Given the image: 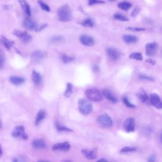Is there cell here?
<instances>
[{
    "label": "cell",
    "instance_id": "603a6c76",
    "mask_svg": "<svg viewBox=\"0 0 162 162\" xmlns=\"http://www.w3.org/2000/svg\"><path fill=\"white\" fill-rule=\"evenodd\" d=\"M25 79L23 78V77L16 76H11L10 77V82L16 86L22 85V84L25 82Z\"/></svg>",
    "mask_w": 162,
    "mask_h": 162
},
{
    "label": "cell",
    "instance_id": "9c48e42d",
    "mask_svg": "<svg viewBox=\"0 0 162 162\" xmlns=\"http://www.w3.org/2000/svg\"><path fill=\"white\" fill-rule=\"evenodd\" d=\"M124 127L125 131L127 132H132L135 131V121L134 118H128L127 119L124 124Z\"/></svg>",
    "mask_w": 162,
    "mask_h": 162
},
{
    "label": "cell",
    "instance_id": "c3c4849f",
    "mask_svg": "<svg viewBox=\"0 0 162 162\" xmlns=\"http://www.w3.org/2000/svg\"><path fill=\"white\" fill-rule=\"evenodd\" d=\"M108 1L110 2H113L115 1V0H108Z\"/></svg>",
    "mask_w": 162,
    "mask_h": 162
},
{
    "label": "cell",
    "instance_id": "d4e9b609",
    "mask_svg": "<svg viewBox=\"0 0 162 162\" xmlns=\"http://www.w3.org/2000/svg\"><path fill=\"white\" fill-rule=\"evenodd\" d=\"M132 3H131L130 2H126V1L120 2L118 4V7L120 9L124 10V11H128L132 7Z\"/></svg>",
    "mask_w": 162,
    "mask_h": 162
},
{
    "label": "cell",
    "instance_id": "e575fe53",
    "mask_svg": "<svg viewBox=\"0 0 162 162\" xmlns=\"http://www.w3.org/2000/svg\"><path fill=\"white\" fill-rule=\"evenodd\" d=\"M5 62V53L4 51L0 49V67H3Z\"/></svg>",
    "mask_w": 162,
    "mask_h": 162
},
{
    "label": "cell",
    "instance_id": "4316f807",
    "mask_svg": "<svg viewBox=\"0 0 162 162\" xmlns=\"http://www.w3.org/2000/svg\"><path fill=\"white\" fill-rule=\"evenodd\" d=\"M61 58H62V62L64 63H71V62H74L75 60V58L74 56H69V55H65V54L62 55V56H61Z\"/></svg>",
    "mask_w": 162,
    "mask_h": 162
},
{
    "label": "cell",
    "instance_id": "5b68a950",
    "mask_svg": "<svg viewBox=\"0 0 162 162\" xmlns=\"http://www.w3.org/2000/svg\"><path fill=\"white\" fill-rule=\"evenodd\" d=\"M13 138L26 140L28 139V135L25 132V128L23 125L16 126L11 132Z\"/></svg>",
    "mask_w": 162,
    "mask_h": 162
},
{
    "label": "cell",
    "instance_id": "f35d334b",
    "mask_svg": "<svg viewBox=\"0 0 162 162\" xmlns=\"http://www.w3.org/2000/svg\"><path fill=\"white\" fill-rule=\"evenodd\" d=\"M63 40V37L61 36H54L51 37V41L53 43L60 42Z\"/></svg>",
    "mask_w": 162,
    "mask_h": 162
},
{
    "label": "cell",
    "instance_id": "74e56055",
    "mask_svg": "<svg viewBox=\"0 0 162 162\" xmlns=\"http://www.w3.org/2000/svg\"><path fill=\"white\" fill-rule=\"evenodd\" d=\"M47 26H48L47 24H41V25H36L35 30L36 32H40V31L43 30V29H44Z\"/></svg>",
    "mask_w": 162,
    "mask_h": 162
},
{
    "label": "cell",
    "instance_id": "1f68e13d",
    "mask_svg": "<svg viewBox=\"0 0 162 162\" xmlns=\"http://www.w3.org/2000/svg\"><path fill=\"white\" fill-rule=\"evenodd\" d=\"M37 3L39 4V5H40V6L41 7V8L44 10V11H46L47 12H49L51 11V9L49 8V6L46 5V3H45L44 2H43L42 0H38L37 1Z\"/></svg>",
    "mask_w": 162,
    "mask_h": 162
},
{
    "label": "cell",
    "instance_id": "2e32d148",
    "mask_svg": "<svg viewBox=\"0 0 162 162\" xmlns=\"http://www.w3.org/2000/svg\"><path fill=\"white\" fill-rule=\"evenodd\" d=\"M0 44H3V46L8 50H10L14 44V42L8 40L7 38L3 36H0Z\"/></svg>",
    "mask_w": 162,
    "mask_h": 162
},
{
    "label": "cell",
    "instance_id": "9a60e30c",
    "mask_svg": "<svg viewBox=\"0 0 162 162\" xmlns=\"http://www.w3.org/2000/svg\"><path fill=\"white\" fill-rule=\"evenodd\" d=\"M102 94L104 96L107 100H108L109 101H110L112 103H115L118 101V99L116 98V96L112 93H111V91H110V90L107 89H103Z\"/></svg>",
    "mask_w": 162,
    "mask_h": 162
},
{
    "label": "cell",
    "instance_id": "4dcf8cb0",
    "mask_svg": "<svg viewBox=\"0 0 162 162\" xmlns=\"http://www.w3.org/2000/svg\"><path fill=\"white\" fill-rule=\"evenodd\" d=\"M113 18L115 19V20H117L121 22H127L129 21V18L123 15L120 14H115L113 15Z\"/></svg>",
    "mask_w": 162,
    "mask_h": 162
},
{
    "label": "cell",
    "instance_id": "44dd1931",
    "mask_svg": "<svg viewBox=\"0 0 162 162\" xmlns=\"http://www.w3.org/2000/svg\"><path fill=\"white\" fill-rule=\"evenodd\" d=\"M23 25H24V27H25L28 30H34V29L35 30L36 27L37 25L34 22H33L32 20H30V19H29L28 18H25V20L24 21Z\"/></svg>",
    "mask_w": 162,
    "mask_h": 162
},
{
    "label": "cell",
    "instance_id": "7a4b0ae2",
    "mask_svg": "<svg viewBox=\"0 0 162 162\" xmlns=\"http://www.w3.org/2000/svg\"><path fill=\"white\" fill-rule=\"evenodd\" d=\"M78 106L79 112L84 115H89L93 110L91 103L85 98H81L79 100Z\"/></svg>",
    "mask_w": 162,
    "mask_h": 162
},
{
    "label": "cell",
    "instance_id": "ffe728a7",
    "mask_svg": "<svg viewBox=\"0 0 162 162\" xmlns=\"http://www.w3.org/2000/svg\"><path fill=\"white\" fill-rule=\"evenodd\" d=\"M46 113L44 111V110H41L38 112L37 115H36V119L35 121V124L36 125H39L40 123L46 118Z\"/></svg>",
    "mask_w": 162,
    "mask_h": 162
},
{
    "label": "cell",
    "instance_id": "d6986e66",
    "mask_svg": "<svg viewBox=\"0 0 162 162\" xmlns=\"http://www.w3.org/2000/svg\"><path fill=\"white\" fill-rule=\"evenodd\" d=\"M32 81L36 86H39L41 83L42 77L40 73L37 72L36 71H33L32 73Z\"/></svg>",
    "mask_w": 162,
    "mask_h": 162
},
{
    "label": "cell",
    "instance_id": "5bb4252c",
    "mask_svg": "<svg viewBox=\"0 0 162 162\" xmlns=\"http://www.w3.org/2000/svg\"><path fill=\"white\" fill-rule=\"evenodd\" d=\"M136 96H138L139 100L145 104H148L149 103V96L143 88H141L138 91Z\"/></svg>",
    "mask_w": 162,
    "mask_h": 162
},
{
    "label": "cell",
    "instance_id": "8fae6325",
    "mask_svg": "<svg viewBox=\"0 0 162 162\" xmlns=\"http://www.w3.org/2000/svg\"><path fill=\"white\" fill-rule=\"evenodd\" d=\"M71 146L69 142L67 141H65L63 142H60L54 145L52 147V150L54 151H68L70 150Z\"/></svg>",
    "mask_w": 162,
    "mask_h": 162
},
{
    "label": "cell",
    "instance_id": "d590c367",
    "mask_svg": "<svg viewBox=\"0 0 162 162\" xmlns=\"http://www.w3.org/2000/svg\"><path fill=\"white\" fill-rule=\"evenodd\" d=\"M105 2L102 0H88V5L89 6H93L98 4H105Z\"/></svg>",
    "mask_w": 162,
    "mask_h": 162
},
{
    "label": "cell",
    "instance_id": "7bdbcfd3",
    "mask_svg": "<svg viewBox=\"0 0 162 162\" xmlns=\"http://www.w3.org/2000/svg\"><path fill=\"white\" fill-rule=\"evenodd\" d=\"M148 161L149 162H154V161H155V157L154 156L153 154L151 155V156H150V157H149Z\"/></svg>",
    "mask_w": 162,
    "mask_h": 162
},
{
    "label": "cell",
    "instance_id": "52a82bcc",
    "mask_svg": "<svg viewBox=\"0 0 162 162\" xmlns=\"http://www.w3.org/2000/svg\"><path fill=\"white\" fill-rule=\"evenodd\" d=\"M149 103L158 110H161L162 108V103L161 99L158 94L156 93H152L149 96Z\"/></svg>",
    "mask_w": 162,
    "mask_h": 162
},
{
    "label": "cell",
    "instance_id": "7dc6e473",
    "mask_svg": "<svg viewBox=\"0 0 162 162\" xmlns=\"http://www.w3.org/2000/svg\"><path fill=\"white\" fill-rule=\"evenodd\" d=\"M2 121H1V120H0V128H1V127H2Z\"/></svg>",
    "mask_w": 162,
    "mask_h": 162
},
{
    "label": "cell",
    "instance_id": "30bf717a",
    "mask_svg": "<svg viewBox=\"0 0 162 162\" xmlns=\"http://www.w3.org/2000/svg\"><path fill=\"white\" fill-rule=\"evenodd\" d=\"M79 41L83 45L86 46H93L95 44L94 40L92 37L85 34L81 35L79 37Z\"/></svg>",
    "mask_w": 162,
    "mask_h": 162
},
{
    "label": "cell",
    "instance_id": "8992f818",
    "mask_svg": "<svg viewBox=\"0 0 162 162\" xmlns=\"http://www.w3.org/2000/svg\"><path fill=\"white\" fill-rule=\"evenodd\" d=\"M13 34L18 37V38H20L22 41L24 43H28L32 40V36L27 32L25 31H21L20 30H14V32H13Z\"/></svg>",
    "mask_w": 162,
    "mask_h": 162
},
{
    "label": "cell",
    "instance_id": "e0dca14e",
    "mask_svg": "<svg viewBox=\"0 0 162 162\" xmlns=\"http://www.w3.org/2000/svg\"><path fill=\"white\" fill-rule=\"evenodd\" d=\"M19 3H20L22 8L23 9L24 11L25 12V14H26L28 17L31 16V10H30V6L29 5V3L27 2V1L25 0H18Z\"/></svg>",
    "mask_w": 162,
    "mask_h": 162
},
{
    "label": "cell",
    "instance_id": "3957f363",
    "mask_svg": "<svg viewBox=\"0 0 162 162\" xmlns=\"http://www.w3.org/2000/svg\"><path fill=\"white\" fill-rule=\"evenodd\" d=\"M85 95L89 100L100 101L103 100V94L100 91L96 88H89L85 91Z\"/></svg>",
    "mask_w": 162,
    "mask_h": 162
},
{
    "label": "cell",
    "instance_id": "b9f144b4",
    "mask_svg": "<svg viewBox=\"0 0 162 162\" xmlns=\"http://www.w3.org/2000/svg\"><path fill=\"white\" fill-rule=\"evenodd\" d=\"M146 62L149 63L150 64H151V65H154L156 64V61H155L153 59H151V58H149V59H147L146 60Z\"/></svg>",
    "mask_w": 162,
    "mask_h": 162
},
{
    "label": "cell",
    "instance_id": "d6a6232c",
    "mask_svg": "<svg viewBox=\"0 0 162 162\" xmlns=\"http://www.w3.org/2000/svg\"><path fill=\"white\" fill-rule=\"evenodd\" d=\"M138 149L136 148L134 146H125L124 148H123L122 149H121L120 152L125 153H129V152H134L135 151H137Z\"/></svg>",
    "mask_w": 162,
    "mask_h": 162
},
{
    "label": "cell",
    "instance_id": "bcb514c9",
    "mask_svg": "<svg viewBox=\"0 0 162 162\" xmlns=\"http://www.w3.org/2000/svg\"><path fill=\"white\" fill-rule=\"evenodd\" d=\"M2 153H3V151H2V146H1V145H0V157H1V156L2 155Z\"/></svg>",
    "mask_w": 162,
    "mask_h": 162
},
{
    "label": "cell",
    "instance_id": "f6af8a7d",
    "mask_svg": "<svg viewBox=\"0 0 162 162\" xmlns=\"http://www.w3.org/2000/svg\"><path fill=\"white\" fill-rule=\"evenodd\" d=\"M98 162H99V161H105V162H106V161H108V160H106V159H105V158H101V159L98 160Z\"/></svg>",
    "mask_w": 162,
    "mask_h": 162
},
{
    "label": "cell",
    "instance_id": "4fadbf2b",
    "mask_svg": "<svg viewBox=\"0 0 162 162\" xmlns=\"http://www.w3.org/2000/svg\"><path fill=\"white\" fill-rule=\"evenodd\" d=\"M82 154L86 158L90 160H95L97 158V152L95 150H87V149H84L81 151Z\"/></svg>",
    "mask_w": 162,
    "mask_h": 162
},
{
    "label": "cell",
    "instance_id": "681fc988",
    "mask_svg": "<svg viewBox=\"0 0 162 162\" xmlns=\"http://www.w3.org/2000/svg\"><path fill=\"white\" fill-rule=\"evenodd\" d=\"M63 161H71V160H63Z\"/></svg>",
    "mask_w": 162,
    "mask_h": 162
},
{
    "label": "cell",
    "instance_id": "f546056e",
    "mask_svg": "<svg viewBox=\"0 0 162 162\" xmlns=\"http://www.w3.org/2000/svg\"><path fill=\"white\" fill-rule=\"evenodd\" d=\"M129 58H130V59H133L138 61H142V59H143L142 54L141 53L138 52H135L130 54V55H129Z\"/></svg>",
    "mask_w": 162,
    "mask_h": 162
},
{
    "label": "cell",
    "instance_id": "60d3db41",
    "mask_svg": "<svg viewBox=\"0 0 162 162\" xmlns=\"http://www.w3.org/2000/svg\"><path fill=\"white\" fill-rule=\"evenodd\" d=\"M139 11H140V8L139 6H135L131 13V16L133 17H136L139 14Z\"/></svg>",
    "mask_w": 162,
    "mask_h": 162
},
{
    "label": "cell",
    "instance_id": "8d00e7d4",
    "mask_svg": "<svg viewBox=\"0 0 162 162\" xmlns=\"http://www.w3.org/2000/svg\"><path fill=\"white\" fill-rule=\"evenodd\" d=\"M126 30H131L132 32H142V31H145L146 29L145 28L142 27H129L126 28Z\"/></svg>",
    "mask_w": 162,
    "mask_h": 162
},
{
    "label": "cell",
    "instance_id": "ac0fdd59",
    "mask_svg": "<svg viewBox=\"0 0 162 162\" xmlns=\"http://www.w3.org/2000/svg\"><path fill=\"white\" fill-rule=\"evenodd\" d=\"M32 146L36 149H44L46 148L45 141L42 139H36L32 141Z\"/></svg>",
    "mask_w": 162,
    "mask_h": 162
},
{
    "label": "cell",
    "instance_id": "ba28073f",
    "mask_svg": "<svg viewBox=\"0 0 162 162\" xmlns=\"http://www.w3.org/2000/svg\"><path fill=\"white\" fill-rule=\"evenodd\" d=\"M158 44L156 43H149L146 45V55L148 56H153L158 50Z\"/></svg>",
    "mask_w": 162,
    "mask_h": 162
},
{
    "label": "cell",
    "instance_id": "484cf974",
    "mask_svg": "<svg viewBox=\"0 0 162 162\" xmlns=\"http://www.w3.org/2000/svg\"><path fill=\"white\" fill-rule=\"evenodd\" d=\"M55 127L56 129V130L59 132H72L73 131V130H72L71 129L59 124L58 122L55 123Z\"/></svg>",
    "mask_w": 162,
    "mask_h": 162
},
{
    "label": "cell",
    "instance_id": "ab89813d",
    "mask_svg": "<svg viewBox=\"0 0 162 162\" xmlns=\"http://www.w3.org/2000/svg\"><path fill=\"white\" fill-rule=\"evenodd\" d=\"M139 77L141 79H142V80H147V81H152L154 80V78H153V77H151L150 76L146 75H144V74L139 75Z\"/></svg>",
    "mask_w": 162,
    "mask_h": 162
},
{
    "label": "cell",
    "instance_id": "ee69618b",
    "mask_svg": "<svg viewBox=\"0 0 162 162\" xmlns=\"http://www.w3.org/2000/svg\"><path fill=\"white\" fill-rule=\"evenodd\" d=\"M3 7L4 9L5 10H10L11 8V5H3Z\"/></svg>",
    "mask_w": 162,
    "mask_h": 162
},
{
    "label": "cell",
    "instance_id": "7402d4cb",
    "mask_svg": "<svg viewBox=\"0 0 162 162\" xmlns=\"http://www.w3.org/2000/svg\"><path fill=\"white\" fill-rule=\"evenodd\" d=\"M122 39H123V41L127 44L135 43L138 41V38L137 37L135 36H132V35H129V34L124 35Z\"/></svg>",
    "mask_w": 162,
    "mask_h": 162
},
{
    "label": "cell",
    "instance_id": "277c9868",
    "mask_svg": "<svg viewBox=\"0 0 162 162\" xmlns=\"http://www.w3.org/2000/svg\"><path fill=\"white\" fill-rule=\"evenodd\" d=\"M97 122L101 127L104 128H110L113 125L112 119L106 113H103L100 115L97 119Z\"/></svg>",
    "mask_w": 162,
    "mask_h": 162
},
{
    "label": "cell",
    "instance_id": "6da1fadb",
    "mask_svg": "<svg viewBox=\"0 0 162 162\" xmlns=\"http://www.w3.org/2000/svg\"><path fill=\"white\" fill-rule=\"evenodd\" d=\"M57 15L58 20L63 22H67L70 21L72 17V11L68 5H65L58 9Z\"/></svg>",
    "mask_w": 162,
    "mask_h": 162
},
{
    "label": "cell",
    "instance_id": "7c38bea8",
    "mask_svg": "<svg viewBox=\"0 0 162 162\" xmlns=\"http://www.w3.org/2000/svg\"><path fill=\"white\" fill-rule=\"evenodd\" d=\"M106 53L110 59L113 61H117L120 58V53L113 48H108L106 49Z\"/></svg>",
    "mask_w": 162,
    "mask_h": 162
},
{
    "label": "cell",
    "instance_id": "83f0119b",
    "mask_svg": "<svg viewBox=\"0 0 162 162\" xmlns=\"http://www.w3.org/2000/svg\"><path fill=\"white\" fill-rule=\"evenodd\" d=\"M73 93V85L71 83L68 82L67 83V89L65 90V91L64 93V96L68 98Z\"/></svg>",
    "mask_w": 162,
    "mask_h": 162
},
{
    "label": "cell",
    "instance_id": "cb8c5ba5",
    "mask_svg": "<svg viewBox=\"0 0 162 162\" xmlns=\"http://www.w3.org/2000/svg\"><path fill=\"white\" fill-rule=\"evenodd\" d=\"M44 57V55L43 52H42L41 51H39V50L35 51L32 55V60L36 62L42 60Z\"/></svg>",
    "mask_w": 162,
    "mask_h": 162
},
{
    "label": "cell",
    "instance_id": "f1b7e54d",
    "mask_svg": "<svg viewBox=\"0 0 162 162\" xmlns=\"http://www.w3.org/2000/svg\"><path fill=\"white\" fill-rule=\"evenodd\" d=\"M82 26L85 27L92 28L94 27V22L91 18H87L81 23Z\"/></svg>",
    "mask_w": 162,
    "mask_h": 162
},
{
    "label": "cell",
    "instance_id": "836d02e7",
    "mask_svg": "<svg viewBox=\"0 0 162 162\" xmlns=\"http://www.w3.org/2000/svg\"><path fill=\"white\" fill-rule=\"evenodd\" d=\"M122 101H123V103H124V105L129 108H135V106L132 104V103H131L130 101H129V99L127 98V97L124 96V97H123V98H122Z\"/></svg>",
    "mask_w": 162,
    "mask_h": 162
}]
</instances>
